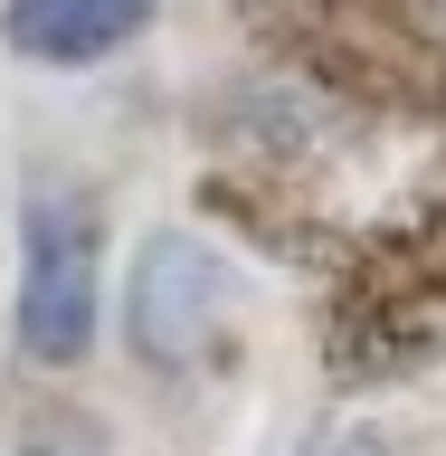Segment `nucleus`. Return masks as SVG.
I'll return each instance as SVG.
<instances>
[{
  "label": "nucleus",
  "instance_id": "obj_1",
  "mask_svg": "<svg viewBox=\"0 0 446 456\" xmlns=\"http://www.w3.org/2000/svg\"><path fill=\"white\" fill-rule=\"evenodd\" d=\"M256 28L323 105L446 114V0H256Z\"/></svg>",
  "mask_w": 446,
  "mask_h": 456
},
{
  "label": "nucleus",
  "instance_id": "obj_2",
  "mask_svg": "<svg viewBox=\"0 0 446 456\" xmlns=\"http://www.w3.org/2000/svg\"><path fill=\"white\" fill-rule=\"evenodd\" d=\"M333 362L342 370H409L446 362V191L409 219L370 228L333 276Z\"/></svg>",
  "mask_w": 446,
  "mask_h": 456
},
{
  "label": "nucleus",
  "instance_id": "obj_4",
  "mask_svg": "<svg viewBox=\"0 0 446 456\" xmlns=\"http://www.w3.org/2000/svg\"><path fill=\"white\" fill-rule=\"evenodd\" d=\"M228 314H238V276L209 238H191V228L142 238L134 276H124V333L152 370H191L228 333Z\"/></svg>",
  "mask_w": 446,
  "mask_h": 456
},
{
  "label": "nucleus",
  "instance_id": "obj_7",
  "mask_svg": "<svg viewBox=\"0 0 446 456\" xmlns=\"http://www.w3.org/2000/svg\"><path fill=\"white\" fill-rule=\"evenodd\" d=\"M333 456H390V447H380V437H342Z\"/></svg>",
  "mask_w": 446,
  "mask_h": 456
},
{
  "label": "nucleus",
  "instance_id": "obj_3",
  "mask_svg": "<svg viewBox=\"0 0 446 456\" xmlns=\"http://www.w3.org/2000/svg\"><path fill=\"white\" fill-rule=\"evenodd\" d=\"M105 323V228L77 191H38L20 219V295H10V333L20 362L77 370Z\"/></svg>",
  "mask_w": 446,
  "mask_h": 456
},
{
  "label": "nucleus",
  "instance_id": "obj_6",
  "mask_svg": "<svg viewBox=\"0 0 446 456\" xmlns=\"http://www.w3.org/2000/svg\"><path fill=\"white\" fill-rule=\"evenodd\" d=\"M20 456H105V447H95V437H85V419H57L48 437H28Z\"/></svg>",
  "mask_w": 446,
  "mask_h": 456
},
{
  "label": "nucleus",
  "instance_id": "obj_5",
  "mask_svg": "<svg viewBox=\"0 0 446 456\" xmlns=\"http://www.w3.org/2000/svg\"><path fill=\"white\" fill-rule=\"evenodd\" d=\"M162 0H10L0 10V38L38 67H95L152 20Z\"/></svg>",
  "mask_w": 446,
  "mask_h": 456
}]
</instances>
